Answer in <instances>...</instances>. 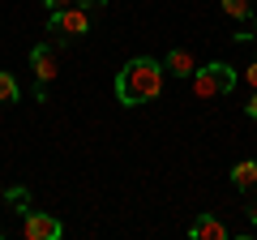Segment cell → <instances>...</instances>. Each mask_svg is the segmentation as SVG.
<instances>
[{
  "label": "cell",
  "instance_id": "6da1fadb",
  "mask_svg": "<svg viewBox=\"0 0 257 240\" xmlns=\"http://www.w3.org/2000/svg\"><path fill=\"white\" fill-rule=\"evenodd\" d=\"M163 73L167 69L150 56H138V60H128L124 69L116 73V99L124 107H142V103H155L163 94Z\"/></svg>",
  "mask_w": 257,
  "mask_h": 240
},
{
  "label": "cell",
  "instance_id": "7a4b0ae2",
  "mask_svg": "<svg viewBox=\"0 0 257 240\" xmlns=\"http://www.w3.org/2000/svg\"><path fill=\"white\" fill-rule=\"evenodd\" d=\"M189 82H193L197 99H223V94L236 90V69L223 65V60H210V65H197V73Z\"/></svg>",
  "mask_w": 257,
  "mask_h": 240
},
{
  "label": "cell",
  "instance_id": "3957f363",
  "mask_svg": "<svg viewBox=\"0 0 257 240\" xmlns=\"http://www.w3.org/2000/svg\"><path fill=\"white\" fill-rule=\"evenodd\" d=\"M47 30H52V35H86V30H90V9H82V5H64V9H52V18H47Z\"/></svg>",
  "mask_w": 257,
  "mask_h": 240
},
{
  "label": "cell",
  "instance_id": "277c9868",
  "mask_svg": "<svg viewBox=\"0 0 257 240\" xmlns=\"http://www.w3.org/2000/svg\"><path fill=\"white\" fill-rule=\"evenodd\" d=\"M60 219L56 214H47V210H26L22 214V236L26 240H60Z\"/></svg>",
  "mask_w": 257,
  "mask_h": 240
},
{
  "label": "cell",
  "instance_id": "5b68a950",
  "mask_svg": "<svg viewBox=\"0 0 257 240\" xmlns=\"http://www.w3.org/2000/svg\"><path fill=\"white\" fill-rule=\"evenodd\" d=\"M30 69H35V77H39V86H47V82H56V73H60V60H56V52H52V43H35V52H30Z\"/></svg>",
  "mask_w": 257,
  "mask_h": 240
},
{
  "label": "cell",
  "instance_id": "8992f818",
  "mask_svg": "<svg viewBox=\"0 0 257 240\" xmlns=\"http://www.w3.org/2000/svg\"><path fill=\"white\" fill-rule=\"evenodd\" d=\"M189 236L193 240H227L231 231H227V223H219L214 214H197V223L189 227Z\"/></svg>",
  "mask_w": 257,
  "mask_h": 240
},
{
  "label": "cell",
  "instance_id": "52a82bcc",
  "mask_svg": "<svg viewBox=\"0 0 257 240\" xmlns=\"http://www.w3.org/2000/svg\"><path fill=\"white\" fill-rule=\"evenodd\" d=\"M163 69L172 77H193L197 73V60H193V52H184V47H172V52L163 56Z\"/></svg>",
  "mask_w": 257,
  "mask_h": 240
},
{
  "label": "cell",
  "instance_id": "ba28073f",
  "mask_svg": "<svg viewBox=\"0 0 257 240\" xmlns=\"http://www.w3.org/2000/svg\"><path fill=\"white\" fill-rule=\"evenodd\" d=\"M231 185L244 189V193H248V189H257V159H244V163L231 167Z\"/></svg>",
  "mask_w": 257,
  "mask_h": 240
},
{
  "label": "cell",
  "instance_id": "9c48e42d",
  "mask_svg": "<svg viewBox=\"0 0 257 240\" xmlns=\"http://www.w3.org/2000/svg\"><path fill=\"white\" fill-rule=\"evenodd\" d=\"M22 99V90H18V77L13 73H0V103L9 107V103H18Z\"/></svg>",
  "mask_w": 257,
  "mask_h": 240
},
{
  "label": "cell",
  "instance_id": "30bf717a",
  "mask_svg": "<svg viewBox=\"0 0 257 240\" xmlns=\"http://www.w3.org/2000/svg\"><path fill=\"white\" fill-rule=\"evenodd\" d=\"M223 13L236 18V22H244V18H253V0H223Z\"/></svg>",
  "mask_w": 257,
  "mask_h": 240
},
{
  "label": "cell",
  "instance_id": "8fae6325",
  "mask_svg": "<svg viewBox=\"0 0 257 240\" xmlns=\"http://www.w3.org/2000/svg\"><path fill=\"white\" fill-rule=\"evenodd\" d=\"M244 82H248V86H253V90H257V60H253V65L244 69Z\"/></svg>",
  "mask_w": 257,
  "mask_h": 240
},
{
  "label": "cell",
  "instance_id": "7c38bea8",
  "mask_svg": "<svg viewBox=\"0 0 257 240\" xmlns=\"http://www.w3.org/2000/svg\"><path fill=\"white\" fill-rule=\"evenodd\" d=\"M244 116H248V120H257V90H253V99L244 103Z\"/></svg>",
  "mask_w": 257,
  "mask_h": 240
},
{
  "label": "cell",
  "instance_id": "4fadbf2b",
  "mask_svg": "<svg viewBox=\"0 0 257 240\" xmlns=\"http://www.w3.org/2000/svg\"><path fill=\"white\" fill-rule=\"evenodd\" d=\"M82 9H99V5H107V0H77Z\"/></svg>",
  "mask_w": 257,
  "mask_h": 240
},
{
  "label": "cell",
  "instance_id": "5bb4252c",
  "mask_svg": "<svg viewBox=\"0 0 257 240\" xmlns=\"http://www.w3.org/2000/svg\"><path fill=\"white\" fill-rule=\"evenodd\" d=\"M43 5H52V9H64V5H77V0H43Z\"/></svg>",
  "mask_w": 257,
  "mask_h": 240
},
{
  "label": "cell",
  "instance_id": "9a60e30c",
  "mask_svg": "<svg viewBox=\"0 0 257 240\" xmlns=\"http://www.w3.org/2000/svg\"><path fill=\"white\" fill-rule=\"evenodd\" d=\"M248 219H253V227H257V202H253V210H248Z\"/></svg>",
  "mask_w": 257,
  "mask_h": 240
},
{
  "label": "cell",
  "instance_id": "2e32d148",
  "mask_svg": "<svg viewBox=\"0 0 257 240\" xmlns=\"http://www.w3.org/2000/svg\"><path fill=\"white\" fill-rule=\"evenodd\" d=\"M253 39H257V13H253Z\"/></svg>",
  "mask_w": 257,
  "mask_h": 240
}]
</instances>
